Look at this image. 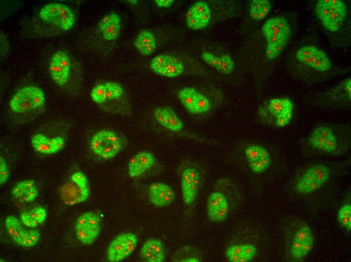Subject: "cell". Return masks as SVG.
Wrapping results in <instances>:
<instances>
[{"mask_svg": "<svg viewBox=\"0 0 351 262\" xmlns=\"http://www.w3.org/2000/svg\"><path fill=\"white\" fill-rule=\"evenodd\" d=\"M202 59L208 65L221 74L232 73L235 69V63L232 57L228 54L217 56L209 52H203Z\"/></svg>", "mask_w": 351, "mask_h": 262, "instance_id": "f1b7e54d", "label": "cell"}, {"mask_svg": "<svg viewBox=\"0 0 351 262\" xmlns=\"http://www.w3.org/2000/svg\"><path fill=\"white\" fill-rule=\"evenodd\" d=\"M57 192L62 201L68 206L86 201L90 195L87 176L81 171L74 172L58 187Z\"/></svg>", "mask_w": 351, "mask_h": 262, "instance_id": "5bb4252c", "label": "cell"}, {"mask_svg": "<svg viewBox=\"0 0 351 262\" xmlns=\"http://www.w3.org/2000/svg\"><path fill=\"white\" fill-rule=\"evenodd\" d=\"M259 247L256 242L244 240L232 243L224 250V256L229 262H250L258 256Z\"/></svg>", "mask_w": 351, "mask_h": 262, "instance_id": "44dd1931", "label": "cell"}, {"mask_svg": "<svg viewBox=\"0 0 351 262\" xmlns=\"http://www.w3.org/2000/svg\"><path fill=\"white\" fill-rule=\"evenodd\" d=\"M48 72L52 81L62 91L71 95L80 91L83 82L82 69L68 50L60 49L51 54Z\"/></svg>", "mask_w": 351, "mask_h": 262, "instance_id": "8992f818", "label": "cell"}, {"mask_svg": "<svg viewBox=\"0 0 351 262\" xmlns=\"http://www.w3.org/2000/svg\"><path fill=\"white\" fill-rule=\"evenodd\" d=\"M180 176L183 202L186 206H190L197 199L201 182V173L198 167L189 164L182 168Z\"/></svg>", "mask_w": 351, "mask_h": 262, "instance_id": "2e32d148", "label": "cell"}, {"mask_svg": "<svg viewBox=\"0 0 351 262\" xmlns=\"http://www.w3.org/2000/svg\"><path fill=\"white\" fill-rule=\"evenodd\" d=\"M350 146V126L344 123H317L301 141L302 152L307 156H341Z\"/></svg>", "mask_w": 351, "mask_h": 262, "instance_id": "7a4b0ae2", "label": "cell"}, {"mask_svg": "<svg viewBox=\"0 0 351 262\" xmlns=\"http://www.w3.org/2000/svg\"><path fill=\"white\" fill-rule=\"evenodd\" d=\"M150 202L154 206L162 208L168 206L175 200V192L168 184L160 181L151 183L148 188Z\"/></svg>", "mask_w": 351, "mask_h": 262, "instance_id": "d4e9b609", "label": "cell"}, {"mask_svg": "<svg viewBox=\"0 0 351 262\" xmlns=\"http://www.w3.org/2000/svg\"><path fill=\"white\" fill-rule=\"evenodd\" d=\"M318 103L323 105L349 108L351 101V79L346 78L333 88L319 94Z\"/></svg>", "mask_w": 351, "mask_h": 262, "instance_id": "ac0fdd59", "label": "cell"}, {"mask_svg": "<svg viewBox=\"0 0 351 262\" xmlns=\"http://www.w3.org/2000/svg\"><path fill=\"white\" fill-rule=\"evenodd\" d=\"M128 2L129 3H130V4H132V5H135V4H136L137 3H138V1H136V0H134V1H128Z\"/></svg>", "mask_w": 351, "mask_h": 262, "instance_id": "7bdbcfd3", "label": "cell"}, {"mask_svg": "<svg viewBox=\"0 0 351 262\" xmlns=\"http://www.w3.org/2000/svg\"><path fill=\"white\" fill-rule=\"evenodd\" d=\"M295 29L292 20L285 14H279L265 22L262 31L266 41L267 58L273 60L280 55L291 39Z\"/></svg>", "mask_w": 351, "mask_h": 262, "instance_id": "9c48e42d", "label": "cell"}, {"mask_svg": "<svg viewBox=\"0 0 351 262\" xmlns=\"http://www.w3.org/2000/svg\"><path fill=\"white\" fill-rule=\"evenodd\" d=\"M294 104L288 98H274L268 101L259 111L261 121L274 126L276 121L284 113L294 110Z\"/></svg>", "mask_w": 351, "mask_h": 262, "instance_id": "ffe728a7", "label": "cell"}, {"mask_svg": "<svg viewBox=\"0 0 351 262\" xmlns=\"http://www.w3.org/2000/svg\"><path fill=\"white\" fill-rule=\"evenodd\" d=\"M211 16L209 6L205 2L200 1L189 8L186 16V24L192 30H201L209 25Z\"/></svg>", "mask_w": 351, "mask_h": 262, "instance_id": "603a6c76", "label": "cell"}, {"mask_svg": "<svg viewBox=\"0 0 351 262\" xmlns=\"http://www.w3.org/2000/svg\"><path fill=\"white\" fill-rule=\"evenodd\" d=\"M156 159L153 153L142 151L134 155L128 163V172L131 178L140 177L149 170L155 163Z\"/></svg>", "mask_w": 351, "mask_h": 262, "instance_id": "4316f807", "label": "cell"}, {"mask_svg": "<svg viewBox=\"0 0 351 262\" xmlns=\"http://www.w3.org/2000/svg\"><path fill=\"white\" fill-rule=\"evenodd\" d=\"M10 177V171L8 164L5 159L2 156L0 157V183L1 185L6 183Z\"/></svg>", "mask_w": 351, "mask_h": 262, "instance_id": "ab89813d", "label": "cell"}, {"mask_svg": "<svg viewBox=\"0 0 351 262\" xmlns=\"http://www.w3.org/2000/svg\"><path fill=\"white\" fill-rule=\"evenodd\" d=\"M134 46L142 55L146 56L151 55L157 47L154 33L148 29L141 30L135 39Z\"/></svg>", "mask_w": 351, "mask_h": 262, "instance_id": "4dcf8cb0", "label": "cell"}, {"mask_svg": "<svg viewBox=\"0 0 351 262\" xmlns=\"http://www.w3.org/2000/svg\"><path fill=\"white\" fill-rule=\"evenodd\" d=\"M127 141L120 133L108 129L99 130L91 138L89 146L95 155L110 159L118 155L126 146Z\"/></svg>", "mask_w": 351, "mask_h": 262, "instance_id": "7c38bea8", "label": "cell"}, {"mask_svg": "<svg viewBox=\"0 0 351 262\" xmlns=\"http://www.w3.org/2000/svg\"><path fill=\"white\" fill-rule=\"evenodd\" d=\"M46 98L43 90L35 85L19 89L9 102L10 118L16 123L31 122L44 112Z\"/></svg>", "mask_w": 351, "mask_h": 262, "instance_id": "52a82bcc", "label": "cell"}, {"mask_svg": "<svg viewBox=\"0 0 351 262\" xmlns=\"http://www.w3.org/2000/svg\"><path fill=\"white\" fill-rule=\"evenodd\" d=\"M5 225L8 234L16 243L26 230L22 221L13 215L6 217Z\"/></svg>", "mask_w": 351, "mask_h": 262, "instance_id": "e575fe53", "label": "cell"}, {"mask_svg": "<svg viewBox=\"0 0 351 262\" xmlns=\"http://www.w3.org/2000/svg\"><path fill=\"white\" fill-rule=\"evenodd\" d=\"M173 0H155V4L160 8L170 7L173 3Z\"/></svg>", "mask_w": 351, "mask_h": 262, "instance_id": "b9f144b4", "label": "cell"}, {"mask_svg": "<svg viewBox=\"0 0 351 262\" xmlns=\"http://www.w3.org/2000/svg\"><path fill=\"white\" fill-rule=\"evenodd\" d=\"M271 9V3L268 0H253L249 8L251 18L255 21L264 19Z\"/></svg>", "mask_w": 351, "mask_h": 262, "instance_id": "836d02e7", "label": "cell"}, {"mask_svg": "<svg viewBox=\"0 0 351 262\" xmlns=\"http://www.w3.org/2000/svg\"><path fill=\"white\" fill-rule=\"evenodd\" d=\"M14 198L21 202L31 203L38 195V191L34 180L25 179L16 183L12 190Z\"/></svg>", "mask_w": 351, "mask_h": 262, "instance_id": "f546056e", "label": "cell"}, {"mask_svg": "<svg viewBox=\"0 0 351 262\" xmlns=\"http://www.w3.org/2000/svg\"><path fill=\"white\" fill-rule=\"evenodd\" d=\"M121 19L119 14L109 13L103 16L98 23L96 32L101 39L106 42L116 40L121 34Z\"/></svg>", "mask_w": 351, "mask_h": 262, "instance_id": "cb8c5ba5", "label": "cell"}, {"mask_svg": "<svg viewBox=\"0 0 351 262\" xmlns=\"http://www.w3.org/2000/svg\"><path fill=\"white\" fill-rule=\"evenodd\" d=\"M151 70L155 74L167 78H175L185 71L183 62L176 56L166 53L154 56L150 61Z\"/></svg>", "mask_w": 351, "mask_h": 262, "instance_id": "d6986e66", "label": "cell"}, {"mask_svg": "<svg viewBox=\"0 0 351 262\" xmlns=\"http://www.w3.org/2000/svg\"><path fill=\"white\" fill-rule=\"evenodd\" d=\"M314 11L323 27L332 33L339 31L347 18L346 5L340 0L317 1Z\"/></svg>", "mask_w": 351, "mask_h": 262, "instance_id": "8fae6325", "label": "cell"}, {"mask_svg": "<svg viewBox=\"0 0 351 262\" xmlns=\"http://www.w3.org/2000/svg\"><path fill=\"white\" fill-rule=\"evenodd\" d=\"M286 63L293 77L309 84L320 83L348 71L335 65L317 39L310 36L294 46Z\"/></svg>", "mask_w": 351, "mask_h": 262, "instance_id": "6da1fadb", "label": "cell"}, {"mask_svg": "<svg viewBox=\"0 0 351 262\" xmlns=\"http://www.w3.org/2000/svg\"><path fill=\"white\" fill-rule=\"evenodd\" d=\"M206 209L209 220L213 223H221L228 216L229 203L225 194L220 191H214L208 195Z\"/></svg>", "mask_w": 351, "mask_h": 262, "instance_id": "7402d4cb", "label": "cell"}, {"mask_svg": "<svg viewBox=\"0 0 351 262\" xmlns=\"http://www.w3.org/2000/svg\"><path fill=\"white\" fill-rule=\"evenodd\" d=\"M152 113L156 121L164 128L173 132L183 129V121L170 106L156 107L153 109Z\"/></svg>", "mask_w": 351, "mask_h": 262, "instance_id": "484cf974", "label": "cell"}, {"mask_svg": "<svg viewBox=\"0 0 351 262\" xmlns=\"http://www.w3.org/2000/svg\"><path fill=\"white\" fill-rule=\"evenodd\" d=\"M40 237V233L37 229L26 230L17 243L26 248H30L36 245Z\"/></svg>", "mask_w": 351, "mask_h": 262, "instance_id": "74e56055", "label": "cell"}, {"mask_svg": "<svg viewBox=\"0 0 351 262\" xmlns=\"http://www.w3.org/2000/svg\"><path fill=\"white\" fill-rule=\"evenodd\" d=\"M337 220L340 225L346 232L351 231V204L345 202L339 208L337 212Z\"/></svg>", "mask_w": 351, "mask_h": 262, "instance_id": "8d00e7d4", "label": "cell"}, {"mask_svg": "<svg viewBox=\"0 0 351 262\" xmlns=\"http://www.w3.org/2000/svg\"><path fill=\"white\" fill-rule=\"evenodd\" d=\"M9 43L4 33L1 34V58L4 57L9 51Z\"/></svg>", "mask_w": 351, "mask_h": 262, "instance_id": "60d3db41", "label": "cell"}, {"mask_svg": "<svg viewBox=\"0 0 351 262\" xmlns=\"http://www.w3.org/2000/svg\"><path fill=\"white\" fill-rule=\"evenodd\" d=\"M101 227V218L93 211L81 214L75 225V234L78 240L85 245L91 244L98 238Z\"/></svg>", "mask_w": 351, "mask_h": 262, "instance_id": "9a60e30c", "label": "cell"}, {"mask_svg": "<svg viewBox=\"0 0 351 262\" xmlns=\"http://www.w3.org/2000/svg\"><path fill=\"white\" fill-rule=\"evenodd\" d=\"M242 154L249 170L255 175L264 174L275 164L271 150L259 143H245L242 147Z\"/></svg>", "mask_w": 351, "mask_h": 262, "instance_id": "4fadbf2b", "label": "cell"}, {"mask_svg": "<svg viewBox=\"0 0 351 262\" xmlns=\"http://www.w3.org/2000/svg\"><path fill=\"white\" fill-rule=\"evenodd\" d=\"M342 162L316 161L298 168L287 183L289 191L299 195H307L326 186L343 167Z\"/></svg>", "mask_w": 351, "mask_h": 262, "instance_id": "3957f363", "label": "cell"}, {"mask_svg": "<svg viewBox=\"0 0 351 262\" xmlns=\"http://www.w3.org/2000/svg\"><path fill=\"white\" fill-rule=\"evenodd\" d=\"M279 226L283 237L285 260L304 261L315 243V235L310 225L300 217L288 216L280 220Z\"/></svg>", "mask_w": 351, "mask_h": 262, "instance_id": "5b68a950", "label": "cell"}, {"mask_svg": "<svg viewBox=\"0 0 351 262\" xmlns=\"http://www.w3.org/2000/svg\"><path fill=\"white\" fill-rule=\"evenodd\" d=\"M138 242V237L134 233L125 232L119 234L107 247V260L110 262H119L126 259L135 250Z\"/></svg>", "mask_w": 351, "mask_h": 262, "instance_id": "e0dca14e", "label": "cell"}, {"mask_svg": "<svg viewBox=\"0 0 351 262\" xmlns=\"http://www.w3.org/2000/svg\"><path fill=\"white\" fill-rule=\"evenodd\" d=\"M211 105L209 99L199 92L192 114H204L209 111Z\"/></svg>", "mask_w": 351, "mask_h": 262, "instance_id": "f35d334b", "label": "cell"}, {"mask_svg": "<svg viewBox=\"0 0 351 262\" xmlns=\"http://www.w3.org/2000/svg\"><path fill=\"white\" fill-rule=\"evenodd\" d=\"M174 261L200 262L203 260L201 252L192 246H185L178 251L173 258Z\"/></svg>", "mask_w": 351, "mask_h": 262, "instance_id": "d590c367", "label": "cell"}, {"mask_svg": "<svg viewBox=\"0 0 351 262\" xmlns=\"http://www.w3.org/2000/svg\"><path fill=\"white\" fill-rule=\"evenodd\" d=\"M143 260L147 262H162L165 258V249L162 241L156 238L147 239L140 250Z\"/></svg>", "mask_w": 351, "mask_h": 262, "instance_id": "83f0119b", "label": "cell"}, {"mask_svg": "<svg viewBox=\"0 0 351 262\" xmlns=\"http://www.w3.org/2000/svg\"><path fill=\"white\" fill-rule=\"evenodd\" d=\"M70 128V122L65 120H53L43 124L31 137L33 149L42 155L58 153L65 147Z\"/></svg>", "mask_w": 351, "mask_h": 262, "instance_id": "ba28073f", "label": "cell"}, {"mask_svg": "<svg viewBox=\"0 0 351 262\" xmlns=\"http://www.w3.org/2000/svg\"><path fill=\"white\" fill-rule=\"evenodd\" d=\"M47 217L46 210L42 207H36L21 213L20 219L24 225L35 228L42 224Z\"/></svg>", "mask_w": 351, "mask_h": 262, "instance_id": "1f68e13d", "label": "cell"}, {"mask_svg": "<svg viewBox=\"0 0 351 262\" xmlns=\"http://www.w3.org/2000/svg\"><path fill=\"white\" fill-rule=\"evenodd\" d=\"M199 91L193 87H185L180 89L177 97L185 109L192 114Z\"/></svg>", "mask_w": 351, "mask_h": 262, "instance_id": "d6a6232c", "label": "cell"}, {"mask_svg": "<svg viewBox=\"0 0 351 262\" xmlns=\"http://www.w3.org/2000/svg\"><path fill=\"white\" fill-rule=\"evenodd\" d=\"M92 100L103 110L129 116L130 104L124 87L119 82L105 81L96 84L91 89Z\"/></svg>", "mask_w": 351, "mask_h": 262, "instance_id": "30bf717a", "label": "cell"}, {"mask_svg": "<svg viewBox=\"0 0 351 262\" xmlns=\"http://www.w3.org/2000/svg\"><path fill=\"white\" fill-rule=\"evenodd\" d=\"M76 22L73 10L66 5L52 2L42 6L29 22L30 34L52 37L70 30Z\"/></svg>", "mask_w": 351, "mask_h": 262, "instance_id": "277c9868", "label": "cell"}]
</instances>
